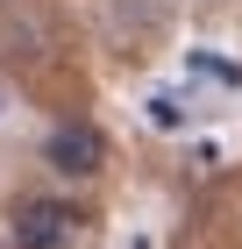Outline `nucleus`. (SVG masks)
I'll return each mask as SVG.
<instances>
[{
    "instance_id": "1",
    "label": "nucleus",
    "mask_w": 242,
    "mask_h": 249,
    "mask_svg": "<svg viewBox=\"0 0 242 249\" xmlns=\"http://www.w3.org/2000/svg\"><path fill=\"white\" fill-rule=\"evenodd\" d=\"M78 221H86V213H78L72 199L36 192V199H21V207H15L7 242H15V249H72V242H78Z\"/></svg>"
},
{
    "instance_id": "2",
    "label": "nucleus",
    "mask_w": 242,
    "mask_h": 249,
    "mask_svg": "<svg viewBox=\"0 0 242 249\" xmlns=\"http://www.w3.org/2000/svg\"><path fill=\"white\" fill-rule=\"evenodd\" d=\"M43 164H50L57 178H100V164H107V135H100L93 121H57V128L43 135Z\"/></svg>"
},
{
    "instance_id": "3",
    "label": "nucleus",
    "mask_w": 242,
    "mask_h": 249,
    "mask_svg": "<svg viewBox=\"0 0 242 249\" xmlns=\"http://www.w3.org/2000/svg\"><path fill=\"white\" fill-rule=\"evenodd\" d=\"M149 121H157V128H178L186 114H178V100H171V93H157V100H149Z\"/></svg>"
},
{
    "instance_id": "4",
    "label": "nucleus",
    "mask_w": 242,
    "mask_h": 249,
    "mask_svg": "<svg viewBox=\"0 0 242 249\" xmlns=\"http://www.w3.org/2000/svg\"><path fill=\"white\" fill-rule=\"evenodd\" d=\"M192 64H200L206 78H221V86H242V71H235V64H221V57H192Z\"/></svg>"
},
{
    "instance_id": "5",
    "label": "nucleus",
    "mask_w": 242,
    "mask_h": 249,
    "mask_svg": "<svg viewBox=\"0 0 242 249\" xmlns=\"http://www.w3.org/2000/svg\"><path fill=\"white\" fill-rule=\"evenodd\" d=\"M0 107H7V93H0Z\"/></svg>"
}]
</instances>
